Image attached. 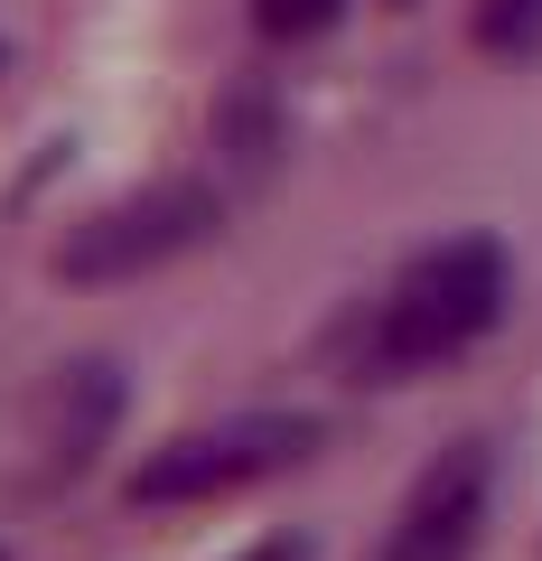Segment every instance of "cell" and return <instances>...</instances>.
Wrapping results in <instances>:
<instances>
[{
	"label": "cell",
	"mask_w": 542,
	"mask_h": 561,
	"mask_svg": "<svg viewBox=\"0 0 542 561\" xmlns=\"http://www.w3.org/2000/svg\"><path fill=\"white\" fill-rule=\"evenodd\" d=\"M505 300H515V262H505L496 234H449V243H430V253H412L393 272V290L374 300L365 375L402 383V375H430V365L468 356V346L505 319Z\"/></svg>",
	"instance_id": "1"
},
{
	"label": "cell",
	"mask_w": 542,
	"mask_h": 561,
	"mask_svg": "<svg viewBox=\"0 0 542 561\" xmlns=\"http://www.w3.org/2000/svg\"><path fill=\"white\" fill-rule=\"evenodd\" d=\"M319 412H234L216 431H187V440L150 449L131 468V505H206V496H234V486H262L281 468L319 459Z\"/></svg>",
	"instance_id": "2"
},
{
	"label": "cell",
	"mask_w": 542,
	"mask_h": 561,
	"mask_svg": "<svg viewBox=\"0 0 542 561\" xmlns=\"http://www.w3.org/2000/svg\"><path fill=\"white\" fill-rule=\"evenodd\" d=\"M216 187L206 179H160L141 187V197H122L103 206V216H84L76 234L57 243V272L76 280V290H103V280H141L160 272V262L197 253V243H216Z\"/></svg>",
	"instance_id": "3"
},
{
	"label": "cell",
	"mask_w": 542,
	"mask_h": 561,
	"mask_svg": "<svg viewBox=\"0 0 542 561\" xmlns=\"http://www.w3.org/2000/svg\"><path fill=\"white\" fill-rule=\"evenodd\" d=\"M486 505H496V459H486V440H449L440 459L412 478V496H402L393 534H383L374 561H468L486 534Z\"/></svg>",
	"instance_id": "4"
},
{
	"label": "cell",
	"mask_w": 542,
	"mask_h": 561,
	"mask_svg": "<svg viewBox=\"0 0 542 561\" xmlns=\"http://www.w3.org/2000/svg\"><path fill=\"white\" fill-rule=\"evenodd\" d=\"M113 421H122V375H113V365H76V375H66V431H57V459L84 468Z\"/></svg>",
	"instance_id": "5"
},
{
	"label": "cell",
	"mask_w": 542,
	"mask_h": 561,
	"mask_svg": "<svg viewBox=\"0 0 542 561\" xmlns=\"http://www.w3.org/2000/svg\"><path fill=\"white\" fill-rule=\"evenodd\" d=\"M477 47L486 57H533L542 47V0H477Z\"/></svg>",
	"instance_id": "6"
},
{
	"label": "cell",
	"mask_w": 542,
	"mask_h": 561,
	"mask_svg": "<svg viewBox=\"0 0 542 561\" xmlns=\"http://www.w3.org/2000/svg\"><path fill=\"white\" fill-rule=\"evenodd\" d=\"M337 10H346V0H253V28L272 47H309V38L337 28Z\"/></svg>",
	"instance_id": "7"
},
{
	"label": "cell",
	"mask_w": 542,
	"mask_h": 561,
	"mask_svg": "<svg viewBox=\"0 0 542 561\" xmlns=\"http://www.w3.org/2000/svg\"><path fill=\"white\" fill-rule=\"evenodd\" d=\"M243 561H309L300 542H262V552H243Z\"/></svg>",
	"instance_id": "8"
},
{
	"label": "cell",
	"mask_w": 542,
	"mask_h": 561,
	"mask_svg": "<svg viewBox=\"0 0 542 561\" xmlns=\"http://www.w3.org/2000/svg\"><path fill=\"white\" fill-rule=\"evenodd\" d=\"M393 10H412V0H393Z\"/></svg>",
	"instance_id": "9"
}]
</instances>
